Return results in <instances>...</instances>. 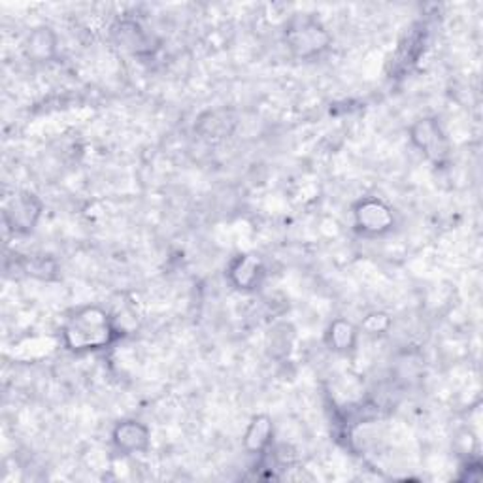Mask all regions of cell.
<instances>
[{"instance_id":"4","label":"cell","mask_w":483,"mask_h":483,"mask_svg":"<svg viewBox=\"0 0 483 483\" xmlns=\"http://www.w3.org/2000/svg\"><path fill=\"white\" fill-rule=\"evenodd\" d=\"M42 203L34 193L21 191L14 194L5 206V222L17 234L31 232L42 215Z\"/></svg>"},{"instance_id":"8","label":"cell","mask_w":483,"mask_h":483,"mask_svg":"<svg viewBox=\"0 0 483 483\" xmlns=\"http://www.w3.org/2000/svg\"><path fill=\"white\" fill-rule=\"evenodd\" d=\"M57 43L59 40L55 31L48 25H40L27 34L24 42V50L25 55L34 62H48L57 55Z\"/></svg>"},{"instance_id":"1","label":"cell","mask_w":483,"mask_h":483,"mask_svg":"<svg viewBox=\"0 0 483 483\" xmlns=\"http://www.w3.org/2000/svg\"><path fill=\"white\" fill-rule=\"evenodd\" d=\"M119 336L118 327L99 306H85L78 310L62 328V342L71 351L85 354L114 344Z\"/></svg>"},{"instance_id":"2","label":"cell","mask_w":483,"mask_h":483,"mask_svg":"<svg viewBox=\"0 0 483 483\" xmlns=\"http://www.w3.org/2000/svg\"><path fill=\"white\" fill-rule=\"evenodd\" d=\"M283 40L298 59H316L331 46V34L314 14H295L285 25Z\"/></svg>"},{"instance_id":"10","label":"cell","mask_w":483,"mask_h":483,"mask_svg":"<svg viewBox=\"0 0 483 483\" xmlns=\"http://www.w3.org/2000/svg\"><path fill=\"white\" fill-rule=\"evenodd\" d=\"M274 436V425L269 415H255L244 434V448L250 453H262L270 444Z\"/></svg>"},{"instance_id":"6","label":"cell","mask_w":483,"mask_h":483,"mask_svg":"<svg viewBox=\"0 0 483 483\" xmlns=\"http://www.w3.org/2000/svg\"><path fill=\"white\" fill-rule=\"evenodd\" d=\"M112 440L123 455L146 453L151 446V432L137 420H125L114 427Z\"/></svg>"},{"instance_id":"12","label":"cell","mask_w":483,"mask_h":483,"mask_svg":"<svg viewBox=\"0 0 483 483\" xmlns=\"http://www.w3.org/2000/svg\"><path fill=\"white\" fill-rule=\"evenodd\" d=\"M232 127H234V119L229 116V112L223 109V112H210L206 119L203 118L199 130L212 137H227L232 130Z\"/></svg>"},{"instance_id":"7","label":"cell","mask_w":483,"mask_h":483,"mask_svg":"<svg viewBox=\"0 0 483 483\" xmlns=\"http://www.w3.org/2000/svg\"><path fill=\"white\" fill-rule=\"evenodd\" d=\"M229 279L240 291H253L265 278L262 262L253 255H238L229 267Z\"/></svg>"},{"instance_id":"13","label":"cell","mask_w":483,"mask_h":483,"mask_svg":"<svg viewBox=\"0 0 483 483\" xmlns=\"http://www.w3.org/2000/svg\"><path fill=\"white\" fill-rule=\"evenodd\" d=\"M391 327V319L387 314L384 312H372L365 317L361 328L366 335H384L389 331Z\"/></svg>"},{"instance_id":"14","label":"cell","mask_w":483,"mask_h":483,"mask_svg":"<svg viewBox=\"0 0 483 483\" xmlns=\"http://www.w3.org/2000/svg\"><path fill=\"white\" fill-rule=\"evenodd\" d=\"M27 272L36 276V278L48 279L55 272V262L53 260H46V259H31L27 262Z\"/></svg>"},{"instance_id":"9","label":"cell","mask_w":483,"mask_h":483,"mask_svg":"<svg viewBox=\"0 0 483 483\" xmlns=\"http://www.w3.org/2000/svg\"><path fill=\"white\" fill-rule=\"evenodd\" d=\"M359 340V328L346 319H335L327 328L325 342L336 354H349L354 351Z\"/></svg>"},{"instance_id":"3","label":"cell","mask_w":483,"mask_h":483,"mask_svg":"<svg viewBox=\"0 0 483 483\" xmlns=\"http://www.w3.org/2000/svg\"><path fill=\"white\" fill-rule=\"evenodd\" d=\"M410 138L413 146L436 165L444 163L450 157V140L444 135L440 123L432 118L415 121L410 128Z\"/></svg>"},{"instance_id":"11","label":"cell","mask_w":483,"mask_h":483,"mask_svg":"<svg viewBox=\"0 0 483 483\" xmlns=\"http://www.w3.org/2000/svg\"><path fill=\"white\" fill-rule=\"evenodd\" d=\"M116 36L119 46L133 52L137 55L149 53L151 52V36L137 24V21H123V24L116 29Z\"/></svg>"},{"instance_id":"5","label":"cell","mask_w":483,"mask_h":483,"mask_svg":"<svg viewBox=\"0 0 483 483\" xmlns=\"http://www.w3.org/2000/svg\"><path fill=\"white\" fill-rule=\"evenodd\" d=\"M355 225L361 232L370 236H380L393 229L394 215L393 210L380 199H363L354 208Z\"/></svg>"}]
</instances>
